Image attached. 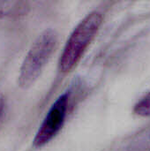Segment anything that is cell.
<instances>
[{
    "label": "cell",
    "instance_id": "1",
    "mask_svg": "<svg viewBox=\"0 0 150 151\" xmlns=\"http://www.w3.org/2000/svg\"><path fill=\"white\" fill-rule=\"evenodd\" d=\"M103 17L100 12H89L72 30L59 58L62 73L71 72L80 61L87 49L96 36L103 24Z\"/></svg>",
    "mask_w": 150,
    "mask_h": 151
},
{
    "label": "cell",
    "instance_id": "2",
    "mask_svg": "<svg viewBox=\"0 0 150 151\" xmlns=\"http://www.w3.org/2000/svg\"><path fill=\"white\" fill-rule=\"evenodd\" d=\"M58 42V35L53 29H46L34 40L19 69V85L30 88L39 78L54 53Z\"/></svg>",
    "mask_w": 150,
    "mask_h": 151
},
{
    "label": "cell",
    "instance_id": "3",
    "mask_svg": "<svg viewBox=\"0 0 150 151\" xmlns=\"http://www.w3.org/2000/svg\"><path fill=\"white\" fill-rule=\"evenodd\" d=\"M69 93L60 95L49 109L34 139V146L42 148L49 143L62 129L68 109Z\"/></svg>",
    "mask_w": 150,
    "mask_h": 151
},
{
    "label": "cell",
    "instance_id": "4",
    "mask_svg": "<svg viewBox=\"0 0 150 151\" xmlns=\"http://www.w3.org/2000/svg\"><path fill=\"white\" fill-rule=\"evenodd\" d=\"M133 112L141 117H150V92L135 104Z\"/></svg>",
    "mask_w": 150,
    "mask_h": 151
},
{
    "label": "cell",
    "instance_id": "5",
    "mask_svg": "<svg viewBox=\"0 0 150 151\" xmlns=\"http://www.w3.org/2000/svg\"><path fill=\"white\" fill-rule=\"evenodd\" d=\"M1 115H2V105L0 104V118H1Z\"/></svg>",
    "mask_w": 150,
    "mask_h": 151
}]
</instances>
